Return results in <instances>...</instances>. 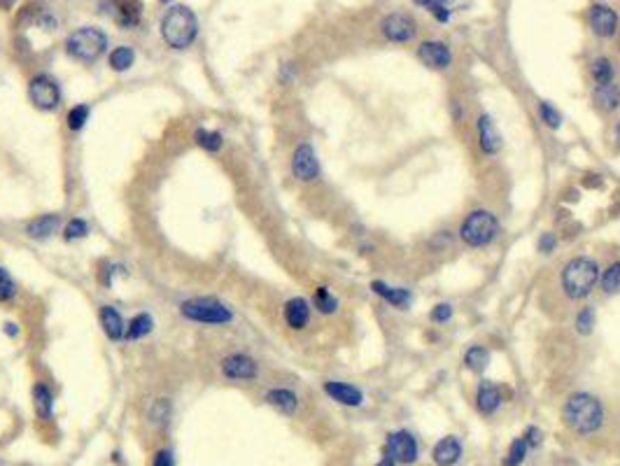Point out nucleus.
Here are the masks:
<instances>
[{"label":"nucleus","mask_w":620,"mask_h":466,"mask_svg":"<svg viewBox=\"0 0 620 466\" xmlns=\"http://www.w3.org/2000/svg\"><path fill=\"white\" fill-rule=\"evenodd\" d=\"M33 406H35V412H38L42 420H49V417H51V408H54V397H51V392H49L44 385H35V387H33Z\"/></svg>","instance_id":"393cba45"},{"label":"nucleus","mask_w":620,"mask_h":466,"mask_svg":"<svg viewBox=\"0 0 620 466\" xmlns=\"http://www.w3.org/2000/svg\"><path fill=\"white\" fill-rule=\"evenodd\" d=\"M504 403V392L497 383L483 380L476 390V408L483 412V415H494Z\"/></svg>","instance_id":"2eb2a0df"},{"label":"nucleus","mask_w":620,"mask_h":466,"mask_svg":"<svg viewBox=\"0 0 620 466\" xmlns=\"http://www.w3.org/2000/svg\"><path fill=\"white\" fill-rule=\"evenodd\" d=\"M164 3H166V0H164Z\"/></svg>","instance_id":"de8ad7c7"},{"label":"nucleus","mask_w":620,"mask_h":466,"mask_svg":"<svg viewBox=\"0 0 620 466\" xmlns=\"http://www.w3.org/2000/svg\"><path fill=\"white\" fill-rule=\"evenodd\" d=\"M539 117H541L544 124H546L548 128H553V131H557V128L562 126V112L557 110L553 103H548V101L539 103Z\"/></svg>","instance_id":"7c9ffc66"},{"label":"nucleus","mask_w":620,"mask_h":466,"mask_svg":"<svg viewBox=\"0 0 620 466\" xmlns=\"http://www.w3.org/2000/svg\"><path fill=\"white\" fill-rule=\"evenodd\" d=\"M154 466H175V462H173V455L168 452V450L156 452V457H154Z\"/></svg>","instance_id":"79ce46f5"},{"label":"nucleus","mask_w":620,"mask_h":466,"mask_svg":"<svg viewBox=\"0 0 620 466\" xmlns=\"http://www.w3.org/2000/svg\"><path fill=\"white\" fill-rule=\"evenodd\" d=\"M562 420L574 434H579V436L595 434L597 429H601V425H604V406H601V401L597 397H592V394L576 392L564 401Z\"/></svg>","instance_id":"f257e3e1"},{"label":"nucleus","mask_w":620,"mask_h":466,"mask_svg":"<svg viewBox=\"0 0 620 466\" xmlns=\"http://www.w3.org/2000/svg\"><path fill=\"white\" fill-rule=\"evenodd\" d=\"M105 47H108V35L99 29H94V26L75 31L66 40L68 54L77 61H84V64H91V61L99 59L105 51Z\"/></svg>","instance_id":"39448f33"},{"label":"nucleus","mask_w":620,"mask_h":466,"mask_svg":"<svg viewBox=\"0 0 620 466\" xmlns=\"http://www.w3.org/2000/svg\"><path fill=\"white\" fill-rule=\"evenodd\" d=\"M599 275H601L599 263L592 257L579 254V257L569 259L562 266L560 287L571 301H583V298H588L595 292V287L599 285Z\"/></svg>","instance_id":"f03ea898"},{"label":"nucleus","mask_w":620,"mask_h":466,"mask_svg":"<svg viewBox=\"0 0 620 466\" xmlns=\"http://www.w3.org/2000/svg\"><path fill=\"white\" fill-rule=\"evenodd\" d=\"M315 308L322 315H334L339 310V298L331 294L329 287H317L315 289Z\"/></svg>","instance_id":"cd10ccee"},{"label":"nucleus","mask_w":620,"mask_h":466,"mask_svg":"<svg viewBox=\"0 0 620 466\" xmlns=\"http://www.w3.org/2000/svg\"><path fill=\"white\" fill-rule=\"evenodd\" d=\"M459 457H462V441L457 436L441 438L431 450V460L436 466H453L459 462Z\"/></svg>","instance_id":"a211bd4d"},{"label":"nucleus","mask_w":620,"mask_h":466,"mask_svg":"<svg viewBox=\"0 0 620 466\" xmlns=\"http://www.w3.org/2000/svg\"><path fill=\"white\" fill-rule=\"evenodd\" d=\"M133 61H136V54H133L131 47H117L110 54V66H112V70H117V73L129 70L133 66Z\"/></svg>","instance_id":"473e14b6"},{"label":"nucleus","mask_w":620,"mask_h":466,"mask_svg":"<svg viewBox=\"0 0 620 466\" xmlns=\"http://www.w3.org/2000/svg\"><path fill=\"white\" fill-rule=\"evenodd\" d=\"M536 248H539V252H541V254H551V252H555V248H557V238H555V233L546 231V233L539 235Z\"/></svg>","instance_id":"58836bf2"},{"label":"nucleus","mask_w":620,"mask_h":466,"mask_svg":"<svg viewBox=\"0 0 620 466\" xmlns=\"http://www.w3.org/2000/svg\"><path fill=\"white\" fill-rule=\"evenodd\" d=\"M59 224H61V217H59V215H42V217H38V219H33L26 231H29L31 238L44 240V238H49V235L56 233Z\"/></svg>","instance_id":"4be33fe9"},{"label":"nucleus","mask_w":620,"mask_h":466,"mask_svg":"<svg viewBox=\"0 0 620 466\" xmlns=\"http://www.w3.org/2000/svg\"><path fill=\"white\" fill-rule=\"evenodd\" d=\"M380 31L389 40L396 42V45H404V42H411L415 35H418V24L411 14L406 12H392L387 14L383 21H380Z\"/></svg>","instance_id":"6e6552de"},{"label":"nucleus","mask_w":620,"mask_h":466,"mask_svg":"<svg viewBox=\"0 0 620 466\" xmlns=\"http://www.w3.org/2000/svg\"><path fill=\"white\" fill-rule=\"evenodd\" d=\"M221 371H224L226 378H231V380H254L256 364H254V359L247 355H231L224 359Z\"/></svg>","instance_id":"dca6fc26"},{"label":"nucleus","mask_w":620,"mask_h":466,"mask_svg":"<svg viewBox=\"0 0 620 466\" xmlns=\"http://www.w3.org/2000/svg\"><path fill=\"white\" fill-rule=\"evenodd\" d=\"M450 0H415V5L420 7H427V10H431V7H439V5H448Z\"/></svg>","instance_id":"37998d69"},{"label":"nucleus","mask_w":620,"mask_h":466,"mask_svg":"<svg viewBox=\"0 0 620 466\" xmlns=\"http://www.w3.org/2000/svg\"><path fill=\"white\" fill-rule=\"evenodd\" d=\"M266 401H269L273 408H278L280 412H285V415H294L299 408L296 394L289 390H271L266 394Z\"/></svg>","instance_id":"5701e85b"},{"label":"nucleus","mask_w":620,"mask_h":466,"mask_svg":"<svg viewBox=\"0 0 620 466\" xmlns=\"http://www.w3.org/2000/svg\"><path fill=\"white\" fill-rule=\"evenodd\" d=\"M89 119V105H77L68 112V128L70 131H79Z\"/></svg>","instance_id":"72a5a7b5"},{"label":"nucleus","mask_w":620,"mask_h":466,"mask_svg":"<svg viewBox=\"0 0 620 466\" xmlns=\"http://www.w3.org/2000/svg\"><path fill=\"white\" fill-rule=\"evenodd\" d=\"M616 143H618V147H620V121L616 124Z\"/></svg>","instance_id":"a18cd8bd"},{"label":"nucleus","mask_w":620,"mask_h":466,"mask_svg":"<svg viewBox=\"0 0 620 466\" xmlns=\"http://www.w3.org/2000/svg\"><path fill=\"white\" fill-rule=\"evenodd\" d=\"M601 292L606 296H618L620 294V261L611 263V266L599 275Z\"/></svg>","instance_id":"bb28decb"},{"label":"nucleus","mask_w":620,"mask_h":466,"mask_svg":"<svg viewBox=\"0 0 620 466\" xmlns=\"http://www.w3.org/2000/svg\"><path fill=\"white\" fill-rule=\"evenodd\" d=\"M324 392L329 394L334 401H339L341 406L357 408L364 403V394H361V390H357V387L350 385V383L329 380V383H324Z\"/></svg>","instance_id":"f3484780"},{"label":"nucleus","mask_w":620,"mask_h":466,"mask_svg":"<svg viewBox=\"0 0 620 466\" xmlns=\"http://www.w3.org/2000/svg\"><path fill=\"white\" fill-rule=\"evenodd\" d=\"M590 77H592V82H595V86L614 82V80H616V66H614V61L606 59V56H597V59L590 64Z\"/></svg>","instance_id":"b1692460"},{"label":"nucleus","mask_w":620,"mask_h":466,"mask_svg":"<svg viewBox=\"0 0 620 466\" xmlns=\"http://www.w3.org/2000/svg\"><path fill=\"white\" fill-rule=\"evenodd\" d=\"M434 16H436V19L441 21V24H446V21H450V16H453V12L448 10V5H439V7H431L429 10Z\"/></svg>","instance_id":"ea45409f"},{"label":"nucleus","mask_w":620,"mask_h":466,"mask_svg":"<svg viewBox=\"0 0 620 466\" xmlns=\"http://www.w3.org/2000/svg\"><path fill=\"white\" fill-rule=\"evenodd\" d=\"M89 233V226L84 219H73L68 226H66V240H77V238H84Z\"/></svg>","instance_id":"4c0bfd02"},{"label":"nucleus","mask_w":620,"mask_h":466,"mask_svg":"<svg viewBox=\"0 0 620 466\" xmlns=\"http://www.w3.org/2000/svg\"><path fill=\"white\" fill-rule=\"evenodd\" d=\"M418 59L431 70H448L453 66V51L441 40H424L418 47Z\"/></svg>","instance_id":"9b49d317"},{"label":"nucleus","mask_w":620,"mask_h":466,"mask_svg":"<svg viewBox=\"0 0 620 466\" xmlns=\"http://www.w3.org/2000/svg\"><path fill=\"white\" fill-rule=\"evenodd\" d=\"M592 103H595V108L604 114L620 110V84L609 82V84L595 86V89H592Z\"/></svg>","instance_id":"6ab92c4d"},{"label":"nucleus","mask_w":620,"mask_h":466,"mask_svg":"<svg viewBox=\"0 0 620 466\" xmlns=\"http://www.w3.org/2000/svg\"><path fill=\"white\" fill-rule=\"evenodd\" d=\"M522 438H525L529 447H534V445H539V443H541V432H539L536 427H529L527 432H525V436H522Z\"/></svg>","instance_id":"a19ab883"},{"label":"nucleus","mask_w":620,"mask_h":466,"mask_svg":"<svg viewBox=\"0 0 620 466\" xmlns=\"http://www.w3.org/2000/svg\"><path fill=\"white\" fill-rule=\"evenodd\" d=\"M16 294V285L12 275L7 273L5 268H0V301H10V298H14Z\"/></svg>","instance_id":"c9c22d12"},{"label":"nucleus","mask_w":620,"mask_h":466,"mask_svg":"<svg viewBox=\"0 0 620 466\" xmlns=\"http://www.w3.org/2000/svg\"><path fill=\"white\" fill-rule=\"evenodd\" d=\"M7 333H10V336H14V333H16V329H14V324H7Z\"/></svg>","instance_id":"49530a36"},{"label":"nucleus","mask_w":620,"mask_h":466,"mask_svg":"<svg viewBox=\"0 0 620 466\" xmlns=\"http://www.w3.org/2000/svg\"><path fill=\"white\" fill-rule=\"evenodd\" d=\"M501 233V224L494 213L485 208H478L471 210L459 224V238H462L464 245L469 248H487L492 245L494 240L499 238Z\"/></svg>","instance_id":"7ed1b4c3"},{"label":"nucleus","mask_w":620,"mask_h":466,"mask_svg":"<svg viewBox=\"0 0 620 466\" xmlns=\"http://www.w3.org/2000/svg\"><path fill=\"white\" fill-rule=\"evenodd\" d=\"M529 452V445L525 438H516V441L511 443L509 452H506V460H504V466H520L522 462H525V457Z\"/></svg>","instance_id":"2f4dec72"},{"label":"nucleus","mask_w":620,"mask_h":466,"mask_svg":"<svg viewBox=\"0 0 620 466\" xmlns=\"http://www.w3.org/2000/svg\"><path fill=\"white\" fill-rule=\"evenodd\" d=\"M149 331H152V318H149L147 313H140V315H136V318L129 322L126 338H131V340L143 338V336H147Z\"/></svg>","instance_id":"c85d7f7f"},{"label":"nucleus","mask_w":620,"mask_h":466,"mask_svg":"<svg viewBox=\"0 0 620 466\" xmlns=\"http://www.w3.org/2000/svg\"><path fill=\"white\" fill-rule=\"evenodd\" d=\"M385 455L389 460H394L399 464H413L418 460V441L411 432L406 429H399V432H392L387 436V443H385Z\"/></svg>","instance_id":"1a4fd4ad"},{"label":"nucleus","mask_w":620,"mask_h":466,"mask_svg":"<svg viewBox=\"0 0 620 466\" xmlns=\"http://www.w3.org/2000/svg\"><path fill=\"white\" fill-rule=\"evenodd\" d=\"M376 466H394V460H389V457H383Z\"/></svg>","instance_id":"c03bdc74"},{"label":"nucleus","mask_w":620,"mask_h":466,"mask_svg":"<svg viewBox=\"0 0 620 466\" xmlns=\"http://www.w3.org/2000/svg\"><path fill=\"white\" fill-rule=\"evenodd\" d=\"M595 322H597V313L592 305H583L579 315H576V331L581 336H590L592 329H595Z\"/></svg>","instance_id":"c756f323"},{"label":"nucleus","mask_w":620,"mask_h":466,"mask_svg":"<svg viewBox=\"0 0 620 466\" xmlns=\"http://www.w3.org/2000/svg\"><path fill=\"white\" fill-rule=\"evenodd\" d=\"M180 310L187 320L203 324H226L234 318L231 310L224 303H219L217 298H189L182 303Z\"/></svg>","instance_id":"423d86ee"},{"label":"nucleus","mask_w":620,"mask_h":466,"mask_svg":"<svg viewBox=\"0 0 620 466\" xmlns=\"http://www.w3.org/2000/svg\"><path fill=\"white\" fill-rule=\"evenodd\" d=\"M29 96H31V103L42 112H51L61 105V89L54 77H49V75L33 77L29 84Z\"/></svg>","instance_id":"0eeeda50"},{"label":"nucleus","mask_w":620,"mask_h":466,"mask_svg":"<svg viewBox=\"0 0 620 466\" xmlns=\"http://www.w3.org/2000/svg\"><path fill=\"white\" fill-rule=\"evenodd\" d=\"M450 318H453V305L450 303H436L429 310V320L436 322V324H446Z\"/></svg>","instance_id":"e433bc0d"},{"label":"nucleus","mask_w":620,"mask_h":466,"mask_svg":"<svg viewBox=\"0 0 620 466\" xmlns=\"http://www.w3.org/2000/svg\"><path fill=\"white\" fill-rule=\"evenodd\" d=\"M196 143L208 149V152H217V149L221 147V136L215 133V131H199L196 133Z\"/></svg>","instance_id":"f704fd0d"},{"label":"nucleus","mask_w":620,"mask_h":466,"mask_svg":"<svg viewBox=\"0 0 620 466\" xmlns=\"http://www.w3.org/2000/svg\"><path fill=\"white\" fill-rule=\"evenodd\" d=\"M487 364H490V353H487V348L483 345H471L464 353V366L469 368V371L474 373H483Z\"/></svg>","instance_id":"a878e982"},{"label":"nucleus","mask_w":620,"mask_h":466,"mask_svg":"<svg viewBox=\"0 0 620 466\" xmlns=\"http://www.w3.org/2000/svg\"><path fill=\"white\" fill-rule=\"evenodd\" d=\"M291 173L301 182H313L320 178V161H317L315 149L308 143L296 147L294 156H291Z\"/></svg>","instance_id":"9d476101"},{"label":"nucleus","mask_w":620,"mask_h":466,"mask_svg":"<svg viewBox=\"0 0 620 466\" xmlns=\"http://www.w3.org/2000/svg\"><path fill=\"white\" fill-rule=\"evenodd\" d=\"M371 292H374L376 296H380V298H385L389 305L399 308V310H409L411 303H413L411 289H406V287H392V285L383 283V280H374V283H371Z\"/></svg>","instance_id":"4468645a"},{"label":"nucleus","mask_w":620,"mask_h":466,"mask_svg":"<svg viewBox=\"0 0 620 466\" xmlns=\"http://www.w3.org/2000/svg\"><path fill=\"white\" fill-rule=\"evenodd\" d=\"M476 136H478V147H481V152L485 156H494L499 154L501 149V133L497 124H494V119L490 117V114H481L476 121Z\"/></svg>","instance_id":"ddd939ff"},{"label":"nucleus","mask_w":620,"mask_h":466,"mask_svg":"<svg viewBox=\"0 0 620 466\" xmlns=\"http://www.w3.org/2000/svg\"><path fill=\"white\" fill-rule=\"evenodd\" d=\"M588 24H590V31L597 35V38L606 40V38H614L616 31H618V14L614 7L609 5H592L590 12H588Z\"/></svg>","instance_id":"f8f14e48"},{"label":"nucleus","mask_w":620,"mask_h":466,"mask_svg":"<svg viewBox=\"0 0 620 466\" xmlns=\"http://www.w3.org/2000/svg\"><path fill=\"white\" fill-rule=\"evenodd\" d=\"M101 324H103V331L108 333L112 340H119L126 336V324H124L121 315L114 310L112 305H105L101 310Z\"/></svg>","instance_id":"412c9836"},{"label":"nucleus","mask_w":620,"mask_h":466,"mask_svg":"<svg viewBox=\"0 0 620 466\" xmlns=\"http://www.w3.org/2000/svg\"><path fill=\"white\" fill-rule=\"evenodd\" d=\"M199 33L196 16L184 5H175L166 12L161 19V35L168 47L173 49H187Z\"/></svg>","instance_id":"20e7f679"},{"label":"nucleus","mask_w":620,"mask_h":466,"mask_svg":"<svg viewBox=\"0 0 620 466\" xmlns=\"http://www.w3.org/2000/svg\"><path fill=\"white\" fill-rule=\"evenodd\" d=\"M285 322H287V327L294 331L306 329V324L310 322V303L306 298H301V296L289 298L285 303Z\"/></svg>","instance_id":"aec40b11"}]
</instances>
